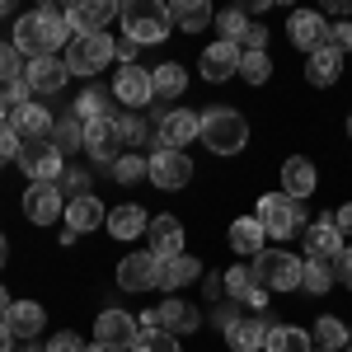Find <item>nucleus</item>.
Returning <instances> with one entry per match:
<instances>
[{
	"label": "nucleus",
	"instance_id": "1",
	"mask_svg": "<svg viewBox=\"0 0 352 352\" xmlns=\"http://www.w3.org/2000/svg\"><path fill=\"white\" fill-rule=\"evenodd\" d=\"M71 38H76V33H71V24H66V10H56V5H43V10L14 19V52L28 56V61L56 56L61 43L71 47Z\"/></svg>",
	"mask_w": 352,
	"mask_h": 352
},
{
	"label": "nucleus",
	"instance_id": "2",
	"mask_svg": "<svg viewBox=\"0 0 352 352\" xmlns=\"http://www.w3.org/2000/svg\"><path fill=\"white\" fill-rule=\"evenodd\" d=\"M169 5L160 0H127L122 5V38H132L136 47H146V43H164L169 38Z\"/></svg>",
	"mask_w": 352,
	"mask_h": 352
},
{
	"label": "nucleus",
	"instance_id": "3",
	"mask_svg": "<svg viewBox=\"0 0 352 352\" xmlns=\"http://www.w3.org/2000/svg\"><path fill=\"white\" fill-rule=\"evenodd\" d=\"M202 141L217 155H240L249 141V122L240 109H207L202 113Z\"/></svg>",
	"mask_w": 352,
	"mask_h": 352
},
{
	"label": "nucleus",
	"instance_id": "4",
	"mask_svg": "<svg viewBox=\"0 0 352 352\" xmlns=\"http://www.w3.org/2000/svg\"><path fill=\"white\" fill-rule=\"evenodd\" d=\"M258 226L268 230L272 240H292V235H305V212H300V202H292L287 192H268V197H258Z\"/></svg>",
	"mask_w": 352,
	"mask_h": 352
},
{
	"label": "nucleus",
	"instance_id": "5",
	"mask_svg": "<svg viewBox=\"0 0 352 352\" xmlns=\"http://www.w3.org/2000/svg\"><path fill=\"white\" fill-rule=\"evenodd\" d=\"M249 268H254V277H258L263 292H296L300 272H305V258L287 254V249H263Z\"/></svg>",
	"mask_w": 352,
	"mask_h": 352
},
{
	"label": "nucleus",
	"instance_id": "6",
	"mask_svg": "<svg viewBox=\"0 0 352 352\" xmlns=\"http://www.w3.org/2000/svg\"><path fill=\"white\" fill-rule=\"evenodd\" d=\"M19 169H24L33 184H61V174H66V160H61V151H56L47 136H38V141H19Z\"/></svg>",
	"mask_w": 352,
	"mask_h": 352
},
{
	"label": "nucleus",
	"instance_id": "7",
	"mask_svg": "<svg viewBox=\"0 0 352 352\" xmlns=\"http://www.w3.org/2000/svg\"><path fill=\"white\" fill-rule=\"evenodd\" d=\"M146 179L155 184L160 192H179L192 184V160L184 151H169V146H155L151 160H146Z\"/></svg>",
	"mask_w": 352,
	"mask_h": 352
},
{
	"label": "nucleus",
	"instance_id": "8",
	"mask_svg": "<svg viewBox=\"0 0 352 352\" xmlns=\"http://www.w3.org/2000/svg\"><path fill=\"white\" fill-rule=\"evenodd\" d=\"M136 324H141V333L164 329V333L184 338V333H197V329H202V315H197V305H192V300H164V305H155V310H146Z\"/></svg>",
	"mask_w": 352,
	"mask_h": 352
},
{
	"label": "nucleus",
	"instance_id": "9",
	"mask_svg": "<svg viewBox=\"0 0 352 352\" xmlns=\"http://www.w3.org/2000/svg\"><path fill=\"white\" fill-rule=\"evenodd\" d=\"M109 61H113V38L109 33L71 38V47H66V71H71V76H99Z\"/></svg>",
	"mask_w": 352,
	"mask_h": 352
},
{
	"label": "nucleus",
	"instance_id": "10",
	"mask_svg": "<svg viewBox=\"0 0 352 352\" xmlns=\"http://www.w3.org/2000/svg\"><path fill=\"white\" fill-rule=\"evenodd\" d=\"M136 338H141V324H136V315H127V310H104L94 320V343L104 352H132Z\"/></svg>",
	"mask_w": 352,
	"mask_h": 352
},
{
	"label": "nucleus",
	"instance_id": "11",
	"mask_svg": "<svg viewBox=\"0 0 352 352\" xmlns=\"http://www.w3.org/2000/svg\"><path fill=\"white\" fill-rule=\"evenodd\" d=\"M197 136H202V113H192V109L160 113V122H155V146H169V151H184Z\"/></svg>",
	"mask_w": 352,
	"mask_h": 352
},
{
	"label": "nucleus",
	"instance_id": "12",
	"mask_svg": "<svg viewBox=\"0 0 352 352\" xmlns=\"http://www.w3.org/2000/svg\"><path fill=\"white\" fill-rule=\"evenodd\" d=\"M85 151H89V160H99V164H118L122 160L127 141H122V132H118V118L85 122Z\"/></svg>",
	"mask_w": 352,
	"mask_h": 352
},
{
	"label": "nucleus",
	"instance_id": "13",
	"mask_svg": "<svg viewBox=\"0 0 352 352\" xmlns=\"http://www.w3.org/2000/svg\"><path fill=\"white\" fill-rule=\"evenodd\" d=\"M160 258L151 254V249H141V254H127L122 263H118V287L122 292H155L160 287Z\"/></svg>",
	"mask_w": 352,
	"mask_h": 352
},
{
	"label": "nucleus",
	"instance_id": "14",
	"mask_svg": "<svg viewBox=\"0 0 352 352\" xmlns=\"http://www.w3.org/2000/svg\"><path fill=\"white\" fill-rule=\"evenodd\" d=\"M113 14H122L113 0H76L71 10H66V24L76 38H94V33H104L113 24Z\"/></svg>",
	"mask_w": 352,
	"mask_h": 352
},
{
	"label": "nucleus",
	"instance_id": "15",
	"mask_svg": "<svg viewBox=\"0 0 352 352\" xmlns=\"http://www.w3.org/2000/svg\"><path fill=\"white\" fill-rule=\"evenodd\" d=\"M113 99H118L122 109H146V104L155 99L151 71H146V66H122V71L113 76Z\"/></svg>",
	"mask_w": 352,
	"mask_h": 352
},
{
	"label": "nucleus",
	"instance_id": "16",
	"mask_svg": "<svg viewBox=\"0 0 352 352\" xmlns=\"http://www.w3.org/2000/svg\"><path fill=\"white\" fill-rule=\"evenodd\" d=\"M287 33H292V43H296L305 56H315V52L329 47V19L320 10H296L292 24H287Z\"/></svg>",
	"mask_w": 352,
	"mask_h": 352
},
{
	"label": "nucleus",
	"instance_id": "17",
	"mask_svg": "<svg viewBox=\"0 0 352 352\" xmlns=\"http://www.w3.org/2000/svg\"><path fill=\"white\" fill-rule=\"evenodd\" d=\"M24 217L33 226H52L66 217V202H61V184H33L24 192Z\"/></svg>",
	"mask_w": 352,
	"mask_h": 352
},
{
	"label": "nucleus",
	"instance_id": "18",
	"mask_svg": "<svg viewBox=\"0 0 352 352\" xmlns=\"http://www.w3.org/2000/svg\"><path fill=\"white\" fill-rule=\"evenodd\" d=\"M268 329H272V324H263V315L244 310V315H235V320L226 324V343H230V352H263V343H268Z\"/></svg>",
	"mask_w": 352,
	"mask_h": 352
},
{
	"label": "nucleus",
	"instance_id": "19",
	"mask_svg": "<svg viewBox=\"0 0 352 352\" xmlns=\"http://www.w3.org/2000/svg\"><path fill=\"white\" fill-rule=\"evenodd\" d=\"M240 61H244V52H240V43H212L207 52H202V80H212V85H221V80H230V76H240Z\"/></svg>",
	"mask_w": 352,
	"mask_h": 352
},
{
	"label": "nucleus",
	"instance_id": "20",
	"mask_svg": "<svg viewBox=\"0 0 352 352\" xmlns=\"http://www.w3.org/2000/svg\"><path fill=\"white\" fill-rule=\"evenodd\" d=\"M146 240H151V254H155L160 263H169V258L184 254V226H179V217H151Z\"/></svg>",
	"mask_w": 352,
	"mask_h": 352
},
{
	"label": "nucleus",
	"instance_id": "21",
	"mask_svg": "<svg viewBox=\"0 0 352 352\" xmlns=\"http://www.w3.org/2000/svg\"><path fill=\"white\" fill-rule=\"evenodd\" d=\"M24 80H28L33 94H56V89H66L71 71H66L61 56H43V61H28L24 66Z\"/></svg>",
	"mask_w": 352,
	"mask_h": 352
},
{
	"label": "nucleus",
	"instance_id": "22",
	"mask_svg": "<svg viewBox=\"0 0 352 352\" xmlns=\"http://www.w3.org/2000/svg\"><path fill=\"white\" fill-rule=\"evenodd\" d=\"M99 226H109V212H104V202H99L94 192H85V197H71V202H66V230L89 235V230H99Z\"/></svg>",
	"mask_w": 352,
	"mask_h": 352
},
{
	"label": "nucleus",
	"instance_id": "23",
	"mask_svg": "<svg viewBox=\"0 0 352 352\" xmlns=\"http://www.w3.org/2000/svg\"><path fill=\"white\" fill-rule=\"evenodd\" d=\"M282 188H287V197H292V202L310 197V192L320 188V169L305 160V155H292V160L282 164Z\"/></svg>",
	"mask_w": 352,
	"mask_h": 352
},
{
	"label": "nucleus",
	"instance_id": "24",
	"mask_svg": "<svg viewBox=\"0 0 352 352\" xmlns=\"http://www.w3.org/2000/svg\"><path fill=\"white\" fill-rule=\"evenodd\" d=\"M10 127H14V136H19V141H38V136H52L56 122H52V113L33 99V104H24V109L10 113Z\"/></svg>",
	"mask_w": 352,
	"mask_h": 352
},
{
	"label": "nucleus",
	"instance_id": "25",
	"mask_svg": "<svg viewBox=\"0 0 352 352\" xmlns=\"http://www.w3.org/2000/svg\"><path fill=\"white\" fill-rule=\"evenodd\" d=\"M343 249V235H338V226H333V217H320L315 226H305V258H333Z\"/></svg>",
	"mask_w": 352,
	"mask_h": 352
},
{
	"label": "nucleus",
	"instance_id": "26",
	"mask_svg": "<svg viewBox=\"0 0 352 352\" xmlns=\"http://www.w3.org/2000/svg\"><path fill=\"white\" fill-rule=\"evenodd\" d=\"M76 118L80 122H99V118H122V104L113 99V89H85L80 99H76Z\"/></svg>",
	"mask_w": 352,
	"mask_h": 352
},
{
	"label": "nucleus",
	"instance_id": "27",
	"mask_svg": "<svg viewBox=\"0 0 352 352\" xmlns=\"http://www.w3.org/2000/svg\"><path fill=\"white\" fill-rule=\"evenodd\" d=\"M5 324H10L14 338H38L43 324H47V315H43V305H38V300H14V305H10V315H5Z\"/></svg>",
	"mask_w": 352,
	"mask_h": 352
},
{
	"label": "nucleus",
	"instance_id": "28",
	"mask_svg": "<svg viewBox=\"0 0 352 352\" xmlns=\"http://www.w3.org/2000/svg\"><path fill=\"white\" fill-rule=\"evenodd\" d=\"M230 249L235 254H263L268 249V230L258 226V217H240V221H230Z\"/></svg>",
	"mask_w": 352,
	"mask_h": 352
},
{
	"label": "nucleus",
	"instance_id": "29",
	"mask_svg": "<svg viewBox=\"0 0 352 352\" xmlns=\"http://www.w3.org/2000/svg\"><path fill=\"white\" fill-rule=\"evenodd\" d=\"M146 226H151V217H146L136 202H122V207H113V212H109V235H118V240H136V235H146Z\"/></svg>",
	"mask_w": 352,
	"mask_h": 352
},
{
	"label": "nucleus",
	"instance_id": "30",
	"mask_svg": "<svg viewBox=\"0 0 352 352\" xmlns=\"http://www.w3.org/2000/svg\"><path fill=\"white\" fill-rule=\"evenodd\" d=\"M202 277V258H188V254H179V258H169L160 268V287L164 292H184L188 282Z\"/></svg>",
	"mask_w": 352,
	"mask_h": 352
},
{
	"label": "nucleus",
	"instance_id": "31",
	"mask_svg": "<svg viewBox=\"0 0 352 352\" xmlns=\"http://www.w3.org/2000/svg\"><path fill=\"white\" fill-rule=\"evenodd\" d=\"M338 76H343V56L333 52V47H324V52H315V56H305V80H310V85L329 89Z\"/></svg>",
	"mask_w": 352,
	"mask_h": 352
},
{
	"label": "nucleus",
	"instance_id": "32",
	"mask_svg": "<svg viewBox=\"0 0 352 352\" xmlns=\"http://www.w3.org/2000/svg\"><path fill=\"white\" fill-rule=\"evenodd\" d=\"M169 19L184 28V33H202V28L212 24V5L207 0H174L169 5Z\"/></svg>",
	"mask_w": 352,
	"mask_h": 352
},
{
	"label": "nucleus",
	"instance_id": "33",
	"mask_svg": "<svg viewBox=\"0 0 352 352\" xmlns=\"http://www.w3.org/2000/svg\"><path fill=\"white\" fill-rule=\"evenodd\" d=\"M151 85H155V99H179L188 89V71L179 61H164V66L151 71Z\"/></svg>",
	"mask_w": 352,
	"mask_h": 352
},
{
	"label": "nucleus",
	"instance_id": "34",
	"mask_svg": "<svg viewBox=\"0 0 352 352\" xmlns=\"http://www.w3.org/2000/svg\"><path fill=\"white\" fill-rule=\"evenodd\" d=\"M263 352H310V333L296 324H272Z\"/></svg>",
	"mask_w": 352,
	"mask_h": 352
},
{
	"label": "nucleus",
	"instance_id": "35",
	"mask_svg": "<svg viewBox=\"0 0 352 352\" xmlns=\"http://www.w3.org/2000/svg\"><path fill=\"white\" fill-rule=\"evenodd\" d=\"M348 343H352V329L343 324V320L324 315V320L315 324V348H324V352H343Z\"/></svg>",
	"mask_w": 352,
	"mask_h": 352
},
{
	"label": "nucleus",
	"instance_id": "36",
	"mask_svg": "<svg viewBox=\"0 0 352 352\" xmlns=\"http://www.w3.org/2000/svg\"><path fill=\"white\" fill-rule=\"evenodd\" d=\"M47 141H52L61 155H66V151H85V122L71 113V118H61V122L52 127V136H47Z\"/></svg>",
	"mask_w": 352,
	"mask_h": 352
},
{
	"label": "nucleus",
	"instance_id": "37",
	"mask_svg": "<svg viewBox=\"0 0 352 352\" xmlns=\"http://www.w3.org/2000/svg\"><path fill=\"white\" fill-rule=\"evenodd\" d=\"M221 287L230 292V300H249L254 292H258V277H254V268H249V263H235V268L221 277Z\"/></svg>",
	"mask_w": 352,
	"mask_h": 352
},
{
	"label": "nucleus",
	"instance_id": "38",
	"mask_svg": "<svg viewBox=\"0 0 352 352\" xmlns=\"http://www.w3.org/2000/svg\"><path fill=\"white\" fill-rule=\"evenodd\" d=\"M300 287H305L310 296H324L329 287H333V268H329L324 258H305V272H300Z\"/></svg>",
	"mask_w": 352,
	"mask_h": 352
},
{
	"label": "nucleus",
	"instance_id": "39",
	"mask_svg": "<svg viewBox=\"0 0 352 352\" xmlns=\"http://www.w3.org/2000/svg\"><path fill=\"white\" fill-rule=\"evenodd\" d=\"M217 28L226 43H244V33H249V10H226V14H217Z\"/></svg>",
	"mask_w": 352,
	"mask_h": 352
},
{
	"label": "nucleus",
	"instance_id": "40",
	"mask_svg": "<svg viewBox=\"0 0 352 352\" xmlns=\"http://www.w3.org/2000/svg\"><path fill=\"white\" fill-rule=\"evenodd\" d=\"M240 76L249 85H263L272 76V61H268V52H244V61H240Z\"/></svg>",
	"mask_w": 352,
	"mask_h": 352
},
{
	"label": "nucleus",
	"instance_id": "41",
	"mask_svg": "<svg viewBox=\"0 0 352 352\" xmlns=\"http://www.w3.org/2000/svg\"><path fill=\"white\" fill-rule=\"evenodd\" d=\"M132 352H184L179 348V338L174 333H164V329H151V333H141L136 338V348Z\"/></svg>",
	"mask_w": 352,
	"mask_h": 352
},
{
	"label": "nucleus",
	"instance_id": "42",
	"mask_svg": "<svg viewBox=\"0 0 352 352\" xmlns=\"http://www.w3.org/2000/svg\"><path fill=\"white\" fill-rule=\"evenodd\" d=\"M113 174H118V184H136V179H146V160H141V155H132V151H127V155H122V160L113 164Z\"/></svg>",
	"mask_w": 352,
	"mask_h": 352
},
{
	"label": "nucleus",
	"instance_id": "43",
	"mask_svg": "<svg viewBox=\"0 0 352 352\" xmlns=\"http://www.w3.org/2000/svg\"><path fill=\"white\" fill-rule=\"evenodd\" d=\"M14 80H19V52H14V43H0V85Z\"/></svg>",
	"mask_w": 352,
	"mask_h": 352
},
{
	"label": "nucleus",
	"instance_id": "44",
	"mask_svg": "<svg viewBox=\"0 0 352 352\" xmlns=\"http://www.w3.org/2000/svg\"><path fill=\"white\" fill-rule=\"evenodd\" d=\"M329 268H333V282H343V287H352V244H343L333 258H329Z\"/></svg>",
	"mask_w": 352,
	"mask_h": 352
},
{
	"label": "nucleus",
	"instance_id": "45",
	"mask_svg": "<svg viewBox=\"0 0 352 352\" xmlns=\"http://www.w3.org/2000/svg\"><path fill=\"white\" fill-rule=\"evenodd\" d=\"M118 132H122L127 146H141V141H146V122H141L136 113H127V118H118Z\"/></svg>",
	"mask_w": 352,
	"mask_h": 352
},
{
	"label": "nucleus",
	"instance_id": "46",
	"mask_svg": "<svg viewBox=\"0 0 352 352\" xmlns=\"http://www.w3.org/2000/svg\"><path fill=\"white\" fill-rule=\"evenodd\" d=\"M329 47L343 56V52H352V24H329Z\"/></svg>",
	"mask_w": 352,
	"mask_h": 352
},
{
	"label": "nucleus",
	"instance_id": "47",
	"mask_svg": "<svg viewBox=\"0 0 352 352\" xmlns=\"http://www.w3.org/2000/svg\"><path fill=\"white\" fill-rule=\"evenodd\" d=\"M14 155H19V136H14V127H10V122H5V127H0V169L14 160Z\"/></svg>",
	"mask_w": 352,
	"mask_h": 352
},
{
	"label": "nucleus",
	"instance_id": "48",
	"mask_svg": "<svg viewBox=\"0 0 352 352\" xmlns=\"http://www.w3.org/2000/svg\"><path fill=\"white\" fill-rule=\"evenodd\" d=\"M5 99H10V109H24V104H33V89H28L24 76H19L14 85H5Z\"/></svg>",
	"mask_w": 352,
	"mask_h": 352
},
{
	"label": "nucleus",
	"instance_id": "49",
	"mask_svg": "<svg viewBox=\"0 0 352 352\" xmlns=\"http://www.w3.org/2000/svg\"><path fill=\"white\" fill-rule=\"evenodd\" d=\"M47 352H85V343H80V333L66 329V333H56L52 343H47Z\"/></svg>",
	"mask_w": 352,
	"mask_h": 352
},
{
	"label": "nucleus",
	"instance_id": "50",
	"mask_svg": "<svg viewBox=\"0 0 352 352\" xmlns=\"http://www.w3.org/2000/svg\"><path fill=\"white\" fill-rule=\"evenodd\" d=\"M113 56H118L122 66H136V43L132 38H113Z\"/></svg>",
	"mask_w": 352,
	"mask_h": 352
},
{
	"label": "nucleus",
	"instance_id": "51",
	"mask_svg": "<svg viewBox=\"0 0 352 352\" xmlns=\"http://www.w3.org/2000/svg\"><path fill=\"white\" fill-rule=\"evenodd\" d=\"M244 47H249V52H263V47H268V28H263V24H249V33H244Z\"/></svg>",
	"mask_w": 352,
	"mask_h": 352
},
{
	"label": "nucleus",
	"instance_id": "52",
	"mask_svg": "<svg viewBox=\"0 0 352 352\" xmlns=\"http://www.w3.org/2000/svg\"><path fill=\"white\" fill-rule=\"evenodd\" d=\"M61 184L76 192V197H85V184H89V179H85V169H66V174H61Z\"/></svg>",
	"mask_w": 352,
	"mask_h": 352
},
{
	"label": "nucleus",
	"instance_id": "53",
	"mask_svg": "<svg viewBox=\"0 0 352 352\" xmlns=\"http://www.w3.org/2000/svg\"><path fill=\"white\" fill-rule=\"evenodd\" d=\"M333 226H338V235H352V202H343V207L333 212Z\"/></svg>",
	"mask_w": 352,
	"mask_h": 352
},
{
	"label": "nucleus",
	"instance_id": "54",
	"mask_svg": "<svg viewBox=\"0 0 352 352\" xmlns=\"http://www.w3.org/2000/svg\"><path fill=\"white\" fill-rule=\"evenodd\" d=\"M0 352H14V333H10L5 320H0Z\"/></svg>",
	"mask_w": 352,
	"mask_h": 352
},
{
	"label": "nucleus",
	"instance_id": "55",
	"mask_svg": "<svg viewBox=\"0 0 352 352\" xmlns=\"http://www.w3.org/2000/svg\"><path fill=\"white\" fill-rule=\"evenodd\" d=\"M10 113H14V109H10V99H5V89H0V127L10 122Z\"/></svg>",
	"mask_w": 352,
	"mask_h": 352
},
{
	"label": "nucleus",
	"instance_id": "56",
	"mask_svg": "<svg viewBox=\"0 0 352 352\" xmlns=\"http://www.w3.org/2000/svg\"><path fill=\"white\" fill-rule=\"evenodd\" d=\"M10 305H14V300H10V292H5V287H0V320H5V315H10Z\"/></svg>",
	"mask_w": 352,
	"mask_h": 352
},
{
	"label": "nucleus",
	"instance_id": "57",
	"mask_svg": "<svg viewBox=\"0 0 352 352\" xmlns=\"http://www.w3.org/2000/svg\"><path fill=\"white\" fill-rule=\"evenodd\" d=\"M5 258H10V244H5V235H0V268H5Z\"/></svg>",
	"mask_w": 352,
	"mask_h": 352
},
{
	"label": "nucleus",
	"instance_id": "58",
	"mask_svg": "<svg viewBox=\"0 0 352 352\" xmlns=\"http://www.w3.org/2000/svg\"><path fill=\"white\" fill-rule=\"evenodd\" d=\"M24 352H47V348H38V343H28V348Z\"/></svg>",
	"mask_w": 352,
	"mask_h": 352
},
{
	"label": "nucleus",
	"instance_id": "59",
	"mask_svg": "<svg viewBox=\"0 0 352 352\" xmlns=\"http://www.w3.org/2000/svg\"><path fill=\"white\" fill-rule=\"evenodd\" d=\"M85 352H104V348H99V343H89V348H85Z\"/></svg>",
	"mask_w": 352,
	"mask_h": 352
},
{
	"label": "nucleus",
	"instance_id": "60",
	"mask_svg": "<svg viewBox=\"0 0 352 352\" xmlns=\"http://www.w3.org/2000/svg\"><path fill=\"white\" fill-rule=\"evenodd\" d=\"M348 136H352V113H348Z\"/></svg>",
	"mask_w": 352,
	"mask_h": 352
},
{
	"label": "nucleus",
	"instance_id": "61",
	"mask_svg": "<svg viewBox=\"0 0 352 352\" xmlns=\"http://www.w3.org/2000/svg\"><path fill=\"white\" fill-rule=\"evenodd\" d=\"M310 352H324V348H310Z\"/></svg>",
	"mask_w": 352,
	"mask_h": 352
},
{
	"label": "nucleus",
	"instance_id": "62",
	"mask_svg": "<svg viewBox=\"0 0 352 352\" xmlns=\"http://www.w3.org/2000/svg\"><path fill=\"white\" fill-rule=\"evenodd\" d=\"M343 352H352V343H348V348H343Z\"/></svg>",
	"mask_w": 352,
	"mask_h": 352
}]
</instances>
